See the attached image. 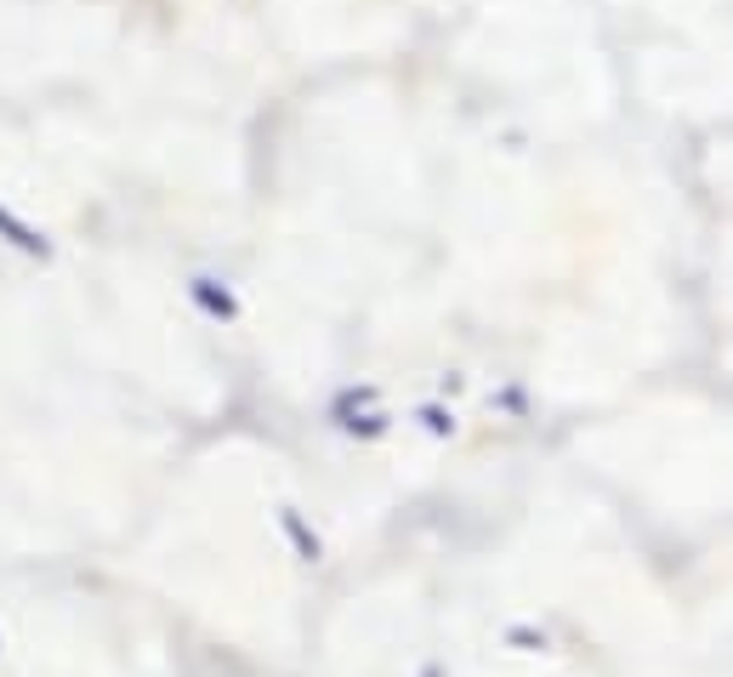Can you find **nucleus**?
Masks as SVG:
<instances>
[{
	"mask_svg": "<svg viewBox=\"0 0 733 677\" xmlns=\"http://www.w3.org/2000/svg\"><path fill=\"white\" fill-rule=\"evenodd\" d=\"M188 296H194V303L206 308L211 319H222V324H234V319H239V296L227 291L222 280H206V273H199V280H188Z\"/></svg>",
	"mask_w": 733,
	"mask_h": 677,
	"instance_id": "nucleus-1",
	"label": "nucleus"
},
{
	"mask_svg": "<svg viewBox=\"0 0 733 677\" xmlns=\"http://www.w3.org/2000/svg\"><path fill=\"white\" fill-rule=\"evenodd\" d=\"M0 234H7V245H17L23 250V257H52V239H46L40 229H29V222H23V217H12L7 206H0Z\"/></svg>",
	"mask_w": 733,
	"mask_h": 677,
	"instance_id": "nucleus-2",
	"label": "nucleus"
},
{
	"mask_svg": "<svg viewBox=\"0 0 733 677\" xmlns=\"http://www.w3.org/2000/svg\"><path fill=\"white\" fill-rule=\"evenodd\" d=\"M279 530L290 536V546H296V558H301V564H319V558H324V541L308 530V518H301L296 507H279Z\"/></svg>",
	"mask_w": 733,
	"mask_h": 677,
	"instance_id": "nucleus-3",
	"label": "nucleus"
},
{
	"mask_svg": "<svg viewBox=\"0 0 733 677\" xmlns=\"http://www.w3.org/2000/svg\"><path fill=\"white\" fill-rule=\"evenodd\" d=\"M336 428L352 433V439H382L387 433V416H375V410L370 416H336Z\"/></svg>",
	"mask_w": 733,
	"mask_h": 677,
	"instance_id": "nucleus-4",
	"label": "nucleus"
},
{
	"mask_svg": "<svg viewBox=\"0 0 733 677\" xmlns=\"http://www.w3.org/2000/svg\"><path fill=\"white\" fill-rule=\"evenodd\" d=\"M421 428L433 433V439H449V433H455V416L438 410V405H426V410H421Z\"/></svg>",
	"mask_w": 733,
	"mask_h": 677,
	"instance_id": "nucleus-5",
	"label": "nucleus"
},
{
	"mask_svg": "<svg viewBox=\"0 0 733 677\" xmlns=\"http://www.w3.org/2000/svg\"><path fill=\"white\" fill-rule=\"evenodd\" d=\"M507 643H518V649H546V632H535V626H507Z\"/></svg>",
	"mask_w": 733,
	"mask_h": 677,
	"instance_id": "nucleus-6",
	"label": "nucleus"
}]
</instances>
